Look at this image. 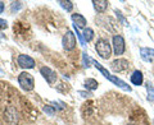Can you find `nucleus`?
<instances>
[{"instance_id": "obj_21", "label": "nucleus", "mask_w": 154, "mask_h": 125, "mask_svg": "<svg viewBox=\"0 0 154 125\" xmlns=\"http://www.w3.org/2000/svg\"><path fill=\"white\" fill-rule=\"evenodd\" d=\"M114 13L117 14V18L119 19V21H121V23L123 26H127V21H126V18H125L123 16H122V13L119 12V10H114Z\"/></svg>"}, {"instance_id": "obj_9", "label": "nucleus", "mask_w": 154, "mask_h": 125, "mask_svg": "<svg viewBox=\"0 0 154 125\" xmlns=\"http://www.w3.org/2000/svg\"><path fill=\"white\" fill-rule=\"evenodd\" d=\"M140 55L144 61H146V62L154 61V49H152V47H141Z\"/></svg>"}, {"instance_id": "obj_3", "label": "nucleus", "mask_w": 154, "mask_h": 125, "mask_svg": "<svg viewBox=\"0 0 154 125\" xmlns=\"http://www.w3.org/2000/svg\"><path fill=\"white\" fill-rule=\"evenodd\" d=\"M18 83L26 92L32 91L33 87H35V79H33V77L30 73H27V71H22V73L18 75Z\"/></svg>"}, {"instance_id": "obj_6", "label": "nucleus", "mask_w": 154, "mask_h": 125, "mask_svg": "<svg viewBox=\"0 0 154 125\" xmlns=\"http://www.w3.org/2000/svg\"><path fill=\"white\" fill-rule=\"evenodd\" d=\"M130 68V62L126 59H122V57H117L116 60L112 61L110 64V69L116 73H119V71H125Z\"/></svg>"}, {"instance_id": "obj_11", "label": "nucleus", "mask_w": 154, "mask_h": 125, "mask_svg": "<svg viewBox=\"0 0 154 125\" xmlns=\"http://www.w3.org/2000/svg\"><path fill=\"white\" fill-rule=\"evenodd\" d=\"M5 119H7V121L9 124H16L17 123V120H18V114L16 111V109H14L13 106H9L7 110H5Z\"/></svg>"}, {"instance_id": "obj_25", "label": "nucleus", "mask_w": 154, "mask_h": 125, "mask_svg": "<svg viewBox=\"0 0 154 125\" xmlns=\"http://www.w3.org/2000/svg\"><path fill=\"white\" fill-rule=\"evenodd\" d=\"M4 9H5V5H4V3H3V1H0V14L4 12Z\"/></svg>"}, {"instance_id": "obj_24", "label": "nucleus", "mask_w": 154, "mask_h": 125, "mask_svg": "<svg viewBox=\"0 0 154 125\" xmlns=\"http://www.w3.org/2000/svg\"><path fill=\"white\" fill-rule=\"evenodd\" d=\"M79 94L82 96V97H89V96H91V93L89 92H84V91H79Z\"/></svg>"}, {"instance_id": "obj_8", "label": "nucleus", "mask_w": 154, "mask_h": 125, "mask_svg": "<svg viewBox=\"0 0 154 125\" xmlns=\"http://www.w3.org/2000/svg\"><path fill=\"white\" fill-rule=\"evenodd\" d=\"M40 74L49 84H54L57 82V73L54 70H51L50 68H48V66H42L40 69Z\"/></svg>"}, {"instance_id": "obj_12", "label": "nucleus", "mask_w": 154, "mask_h": 125, "mask_svg": "<svg viewBox=\"0 0 154 125\" xmlns=\"http://www.w3.org/2000/svg\"><path fill=\"white\" fill-rule=\"evenodd\" d=\"M108 4L107 0H93V7L98 13H104L108 8Z\"/></svg>"}, {"instance_id": "obj_18", "label": "nucleus", "mask_w": 154, "mask_h": 125, "mask_svg": "<svg viewBox=\"0 0 154 125\" xmlns=\"http://www.w3.org/2000/svg\"><path fill=\"white\" fill-rule=\"evenodd\" d=\"M73 30H75V33L77 35V38H79V41H80V45L85 46V45H86V41H85V38H84V36H82V35H81V33L79 32V28H77L75 25H73Z\"/></svg>"}, {"instance_id": "obj_22", "label": "nucleus", "mask_w": 154, "mask_h": 125, "mask_svg": "<svg viewBox=\"0 0 154 125\" xmlns=\"http://www.w3.org/2000/svg\"><path fill=\"white\" fill-rule=\"evenodd\" d=\"M44 112H46L49 116H53V115L55 114V110H54V107H51V106H44Z\"/></svg>"}, {"instance_id": "obj_7", "label": "nucleus", "mask_w": 154, "mask_h": 125, "mask_svg": "<svg viewBox=\"0 0 154 125\" xmlns=\"http://www.w3.org/2000/svg\"><path fill=\"white\" fill-rule=\"evenodd\" d=\"M17 62H18V65L21 66V68H23V69H32V68H35V60H33L31 56L25 55V54H22V55L18 56Z\"/></svg>"}, {"instance_id": "obj_26", "label": "nucleus", "mask_w": 154, "mask_h": 125, "mask_svg": "<svg viewBox=\"0 0 154 125\" xmlns=\"http://www.w3.org/2000/svg\"><path fill=\"white\" fill-rule=\"evenodd\" d=\"M127 125H135V124H127Z\"/></svg>"}, {"instance_id": "obj_23", "label": "nucleus", "mask_w": 154, "mask_h": 125, "mask_svg": "<svg viewBox=\"0 0 154 125\" xmlns=\"http://www.w3.org/2000/svg\"><path fill=\"white\" fill-rule=\"evenodd\" d=\"M8 27V23L5 19H2L0 18V30H5V28Z\"/></svg>"}, {"instance_id": "obj_13", "label": "nucleus", "mask_w": 154, "mask_h": 125, "mask_svg": "<svg viewBox=\"0 0 154 125\" xmlns=\"http://www.w3.org/2000/svg\"><path fill=\"white\" fill-rule=\"evenodd\" d=\"M130 79H131V83L134 86H141L144 82V75L140 70H135L131 74V77H130Z\"/></svg>"}, {"instance_id": "obj_17", "label": "nucleus", "mask_w": 154, "mask_h": 125, "mask_svg": "<svg viewBox=\"0 0 154 125\" xmlns=\"http://www.w3.org/2000/svg\"><path fill=\"white\" fill-rule=\"evenodd\" d=\"M91 62H93V59H91V57L86 54V52H84V54H82V64H84V66H85V68H89Z\"/></svg>"}, {"instance_id": "obj_10", "label": "nucleus", "mask_w": 154, "mask_h": 125, "mask_svg": "<svg viewBox=\"0 0 154 125\" xmlns=\"http://www.w3.org/2000/svg\"><path fill=\"white\" fill-rule=\"evenodd\" d=\"M71 19L72 22H73V25L77 27V28H86V18L82 16V14H79V13H75L71 16Z\"/></svg>"}, {"instance_id": "obj_20", "label": "nucleus", "mask_w": 154, "mask_h": 125, "mask_svg": "<svg viewBox=\"0 0 154 125\" xmlns=\"http://www.w3.org/2000/svg\"><path fill=\"white\" fill-rule=\"evenodd\" d=\"M22 8V3L21 1H14V3H12V5H11V10L14 13V12H18L19 9Z\"/></svg>"}, {"instance_id": "obj_19", "label": "nucleus", "mask_w": 154, "mask_h": 125, "mask_svg": "<svg viewBox=\"0 0 154 125\" xmlns=\"http://www.w3.org/2000/svg\"><path fill=\"white\" fill-rule=\"evenodd\" d=\"M146 89H148V93H149L148 100H149V101H154V88L152 87L150 83L146 84Z\"/></svg>"}, {"instance_id": "obj_14", "label": "nucleus", "mask_w": 154, "mask_h": 125, "mask_svg": "<svg viewBox=\"0 0 154 125\" xmlns=\"http://www.w3.org/2000/svg\"><path fill=\"white\" fill-rule=\"evenodd\" d=\"M84 86H85L86 89H89V91H95L96 88L99 87V83H98V80H95L94 78H88V79L84 82Z\"/></svg>"}, {"instance_id": "obj_15", "label": "nucleus", "mask_w": 154, "mask_h": 125, "mask_svg": "<svg viewBox=\"0 0 154 125\" xmlns=\"http://www.w3.org/2000/svg\"><path fill=\"white\" fill-rule=\"evenodd\" d=\"M82 36H84V38H85V41H86V42H90V41H91V40H93V38H94V31L91 30V28L86 27L85 30H84Z\"/></svg>"}, {"instance_id": "obj_4", "label": "nucleus", "mask_w": 154, "mask_h": 125, "mask_svg": "<svg viewBox=\"0 0 154 125\" xmlns=\"http://www.w3.org/2000/svg\"><path fill=\"white\" fill-rule=\"evenodd\" d=\"M62 45L67 51H71L73 50L76 45H77V41H76V35L72 31H67L64 33L63 38H62Z\"/></svg>"}, {"instance_id": "obj_16", "label": "nucleus", "mask_w": 154, "mask_h": 125, "mask_svg": "<svg viewBox=\"0 0 154 125\" xmlns=\"http://www.w3.org/2000/svg\"><path fill=\"white\" fill-rule=\"evenodd\" d=\"M58 4L64 9V10H67V12H71L72 9H73V3L72 1H66V0H59L58 1Z\"/></svg>"}, {"instance_id": "obj_5", "label": "nucleus", "mask_w": 154, "mask_h": 125, "mask_svg": "<svg viewBox=\"0 0 154 125\" xmlns=\"http://www.w3.org/2000/svg\"><path fill=\"white\" fill-rule=\"evenodd\" d=\"M125 45L126 44H125V40H123V37L121 35L113 36V45H112V47H113L114 55H117V56L122 55L125 52V50H126V46Z\"/></svg>"}, {"instance_id": "obj_1", "label": "nucleus", "mask_w": 154, "mask_h": 125, "mask_svg": "<svg viewBox=\"0 0 154 125\" xmlns=\"http://www.w3.org/2000/svg\"><path fill=\"white\" fill-rule=\"evenodd\" d=\"M93 64L95 65V68L98 69V70L100 71V73H102V74H103V75H104L108 80H110V82H112V83H114L116 86H118L119 88H122V89H125V91H128V92H131V87H130V86L126 83V82H123L122 79H119L118 77L112 75V74H110L107 69L104 68V66H103L102 64H100V62H98L96 60H94V59H93Z\"/></svg>"}, {"instance_id": "obj_2", "label": "nucleus", "mask_w": 154, "mask_h": 125, "mask_svg": "<svg viewBox=\"0 0 154 125\" xmlns=\"http://www.w3.org/2000/svg\"><path fill=\"white\" fill-rule=\"evenodd\" d=\"M95 50L102 59H109L112 55V45L105 38H99L95 44Z\"/></svg>"}]
</instances>
